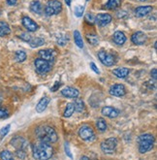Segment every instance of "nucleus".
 I'll return each instance as SVG.
<instances>
[{"instance_id": "1", "label": "nucleus", "mask_w": 157, "mask_h": 160, "mask_svg": "<svg viewBox=\"0 0 157 160\" xmlns=\"http://www.w3.org/2000/svg\"><path fill=\"white\" fill-rule=\"evenodd\" d=\"M53 153V149L50 144L38 142L32 147L33 157L37 160H49Z\"/></svg>"}, {"instance_id": "2", "label": "nucleus", "mask_w": 157, "mask_h": 160, "mask_svg": "<svg viewBox=\"0 0 157 160\" xmlns=\"http://www.w3.org/2000/svg\"><path fill=\"white\" fill-rule=\"evenodd\" d=\"M36 136L41 142L52 144L57 141V134L52 126L43 125L36 129Z\"/></svg>"}, {"instance_id": "3", "label": "nucleus", "mask_w": 157, "mask_h": 160, "mask_svg": "<svg viewBox=\"0 0 157 160\" xmlns=\"http://www.w3.org/2000/svg\"><path fill=\"white\" fill-rule=\"evenodd\" d=\"M154 144V137L151 134H143L139 137V152L141 153H145L152 149Z\"/></svg>"}, {"instance_id": "4", "label": "nucleus", "mask_w": 157, "mask_h": 160, "mask_svg": "<svg viewBox=\"0 0 157 160\" xmlns=\"http://www.w3.org/2000/svg\"><path fill=\"white\" fill-rule=\"evenodd\" d=\"M62 10V5L58 0H50L45 7V13L47 16L58 15Z\"/></svg>"}, {"instance_id": "5", "label": "nucleus", "mask_w": 157, "mask_h": 160, "mask_svg": "<svg viewBox=\"0 0 157 160\" xmlns=\"http://www.w3.org/2000/svg\"><path fill=\"white\" fill-rule=\"evenodd\" d=\"M35 64V69L37 71V73L40 75H45L48 72H50V70L52 69V64L49 61H46L42 58H37L34 61Z\"/></svg>"}, {"instance_id": "6", "label": "nucleus", "mask_w": 157, "mask_h": 160, "mask_svg": "<svg viewBox=\"0 0 157 160\" xmlns=\"http://www.w3.org/2000/svg\"><path fill=\"white\" fill-rule=\"evenodd\" d=\"M117 146V140L115 138H109L101 144V148L107 154H112Z\"/></svg>"}, {"instance_id": "7", "label": "nucleus", "mask_w": 157, "mask_h": 160, "mask_svg": "<svg viewBox=\"0 0 157 160\" xmlns=\"http://www.w3.org/2000/svg\"><path fill=\"white\" fill-rule=\"evenodd\" d=\"M79 135L84 141H93L95 138L93 129L88 125L81 126L79 130Z\"/></svg>"}, {"instance_id": "8", "label": "nucleus", "mask_w": 157, "mask_h": 160, "mask_svg": "<svg viewBox=\"0 0 157 160\" xmlns=\"http://www.w3.org/2000/svg\"><path fill=\"white\" fill-rule=\"evenodd\" d=\"M98 58H99L100 61L104 65H106V66H112V65H114L115 63V59L114 58V55L109 53L108 52H106L104 50H101L98 52Z\"/></svg>"}, {"instance_id": "9", "label": "nucleus", "mask_w": 157, "mask_h": 160, "mask_svg": "<svg viewBox=\"0 0 157 160\" xmlns=\"http://www.w3.org/2000/svg\"><path fill=\"white\" fill-rule=\"evenodd\" d=\"M110 94L115 97H122L126 94V90L123 84L120 83H115L110 88Z\"/></svg>"}, {"instance_id": "10", "label": "nucleus", "mask_w": 157, "mask_h": 160, "mask_svg": "<svg viewBox=\"0 0 157 160\" xmlns=\"http://www.w3.org/2000/svg\"><path fill=\"white\" fill-rule=\"evenodd\" d=\"M11 145L16 148L17 149H22V150H24L27 148L28 147V143H27V141L22 138V137H15L14 139H12L11 141Z\"/></svg>"}, {"instance_id": "11", "label": "nucleus", "mask_w": 157, "mask_h": 160, "mask_svg": "<svg viewBox=\"0 0 157 160\" xmlns=\"http://www.w3.org/2000/svg\"><path fill=\"white\" fill-rule=\"evenodd\" d=\"M131 40L135 45H144L147 41V36L142 31H137L132 35Z\"/></svg>"}, {"instance_id": "12", "label": "nucleus", "mask_w": 157, "mask_h": 160, "mask_svg": "<svg viewBox=\"0 0 157 160\" xmlns=\"http://www.w3.org/2000/svg\"><path fill=\"white\" fill-rule=\"evenodd\" d=\"M95 22L99 26H105L112 22V16L110 14H98L95 17Z\"/></svg>"}, {"instance_id": "13", "label": "nucleus", "mask_w": 157, "mask_h": 160, "mask_svg": "<svg viewBox=\"0 0 157 160\" xmlns=\"http://www.w3.org/2000/svg\"><path fill=\"white\" fill-rule=\"evenodd\" d=\"M22 22V25L30 32H34L38 29V24L28 17H23Z\"/></svg>"}, {"instance_id": "14", "label": "nucleus", "mask_w": 157, "mask_h": 160, "mask_svg": "<svg viewBox=\"0 0 157 160\" xmlns=\"http://www.w3.org/2000/svg\"><path fill=\"white\" fill-rule=\"evenodd\" d=\"M39 56H40V58H42L46 61L52 62V61H53V59L55 58V52L53 50H51V49L41 50V51H39Z\"/></svg>"}, {"instance_id": "15", "label": "nucleus", "mask_w": 157, "mask_h": 160, "mask_svg": "<svg viewBox=\"0 0 157 160\" xmlns=\"http://www.w3.org/2000/svg\"><path fill=\"white\" fill-rule=\"evenodd\" d=\"M153 10L152 6H140L135 9V15L138 18H143L149 15Z\"/></svg>"}, {"instance_id": "16", "label": "nucleus", "mask_w": 157, "mask_h": 160, "mask_svg": "<svg viewBox=\"0 0 157 160\" xmlns=\"http://www.w3.org/2000/svg\"><path fill=\"white\" fill-rule=\"evenodd\" d=\"M102 115L105 117L110 118H115L119 115V111L114 107L107 106V107H104L102 109Z\"/></svg>"}, {"instance_id": "17", "label": "nucleus", "mask_w": 157, "mask_h": 160, "mask_svg": "<svg viewBox=\"0 0 157 160\" xmlns=\"http://www.w3.org/2000/svg\"><path fill=\"white\" fill-rule=\"evenodd\" d=\"M61 94L63 96H65L67 98H78L79 96V90L74 88H71V87H68V88H65L61 90Z\"/></svg>"}, {"instance_id": "18", "label": "nucleus", "mask_w": 157, "mask_h": 160, "mask_svg": "<svg viewBox=\"0 0 157 160\" xmlns=\"http://www.w3.org/2000/svg\"><path fill=\"white\" fill-rule=\"evenodd\" d=\"M49 103H50V98H49V97H43V98L38 102V104H37V106H36V111L38 112H44L46 109H47V107H48V105H49Z\"/></svg>"}, {"instance_id": "19", "label": "nucleus", "mask_w": 157, "mask_h": 160, "mask_svg": "<svg viewBox=\"0 0 157 160\" xmlns=\"http://www.w3.org/2000/svg\"><path fill=\"white\" fill-rule=\"evenodd\" d=\"M29 8H30V11L34 14L41 15L43 13V6L40 1H32L30 3Z\"/></svg>"}, {"instance_id": "20", "label": "nucleus", "mask_w": 157, "mask_h": 160, "mask_svg": "<svg viewBox=\"0 0 157 160\" xmlns=\"http://www.w3.org/2000/svg\"><path fill=\"white\" fill-rule=\"evenodd\" d=\"M125 41H126V36L124 35L123 32H121V31L115 32V34H114V42L116 45L121 46V45H123L125 43Z\"/></svg>"}, {"instance_id": "21", "label": "nucleus", "mask_w": 157, "mask_h": 160, "mask_svg": "<svg viewBox=\"0 0 157 160\" xmlns=\"http://www.w3.org/2000/svg\"><path fill=\"white\" fill-rule=\"evenodd\" d=\"M115 76H116L117 78H120V79H123V78H126L130 71L127 68H124V67H121V68H117V69H115L113 71Z\"/></svg>"}, {"instance_id": "22", "label": "nucleus", "mask_w": 157, "mask_h": 160, "mask_svg": "<svg viewBox=\"0 0 157 160\" xmlns=\"http://www.w3.org/2000/svg\"><path fill=\"white\" fill-rule=\"evenodd\" d=\"M11 33V29L9 24L5 22L0 21V37H4L7 36Z\"/></svg>"}, {"instance_id": "23", "label": "nucleus", "mask_w": 157, "mask_h": 160, "mask_svg": "<svg viewBox=\"0 0 157 160\" xmlns=\"http://www.w3.org/2000/svg\"><path fill=\"white\" fill-rule=\"evenodd\" d=\"M120 5H121V0H109L108 3L104 7L110 9V10H115Z\"/></svg>"}, {"instance_id": "24", "label": "nucleus", "mask_w": 157, "mask_h": 160, "mask_svg": "<svg viewBox=\"0 0 157 160\" xmlns=\"http://www.w3.org/2000/svg\"><path fill=\"white\" fill-rule=\"evenodd\" d=\"M74 41H75V44L79 47V48H81V49L84 48V41H82L80 31H78V30L74 32Z\"/></svg>"}, {"instance_id": "25", "label": "nucleus", "mask_w": 157, "mask_h": 160, "mask_svg": "<svg viewBox=\"0 0 157 160\" xmlns=\"http://www.w3.org/2000/svg\"><path fill=\"white\" fill-rule=\"evenodd\" d=\"M28 43L31 48H38V47H41L45 44V40L37 37V38H31V40Z\"/></svg>"}, {"instance_id": "26", "label": "nucleus", "mask_w": 157, "mask_h": 160, "mask_svg": "<svg viewBox=\"0 0 157 160\" xmlns=\"http://www.w3.org/2000/svg\"><path fill=\"white\" fill-rule=\"evenodd\" d=\"M74 104V108H75V111H77L78 112H81L82 111L85 110V103L81 99H76L75 103Z\"/></svg>"}, {"instance_id": "27", "label": "nucleus", "mask_w": 157, "mask_h": 160, "mask_svg": "<svg viewBox=\"0 0 157 160\" xmlns=\"http://www.w3.org/2000/svg\"><path fill=\"white\" fill-rule=\"evenodd\" d=\"M96 127L99 131H101V132H104V131H106L107 129V123L105 119H103L102 118H100L97 119L96 121Z\"/></svg>"}, {"instance_id": "28", "label": "nucleus", "mask_w": 157, "mask_h": 160, "mask_svg": "<svg viewBox=\"0 0 157 160\" xmlns=\"http://www.w3.org/2000/svg\"><path fill=\"white\" fill-rule=\"evenodd\" d=\"M86 39H87V42L92 45V46H95L99 43V39H98V37L96 34L94 33H89L86 35Z\"/></svg>"}, {"instance_id": "29", "label": "nucleus", "mask_w": 157, "mask_h": 160, "mask_svg": "<svg viewBox=\"0 0 157 160\" xmlns=\"http://www.w3.org/2000/svg\"><path fill=\"white\" fill-rule=\"evenodd\" d=\"M74 112H75L74 104H73V103H68L67 106H66V109H65V112H64V117H65V118H70L74 114Z\"/></svg>"}, {"instance_id": "30", "label": "nucleus", "mask_w": 157, "mask_h": 160, "mask_svg": "<svg viewBox=\"0 0 157 160\" xmlns=\"http://www.w3.org/2000/svg\"><path fill=\"white\" fill-rule=\"evenodd\" d=\"M15 58L17 62H22L26 59V53L23 51H17L15 53Z\"/></svg>"}, {"instance_id": "31", "label": "nucleus", "mask_w": 157, "mask_h": 160, "mask_svg": "<svg viewBox=\"0 0 157 160\" xmlns=\"http://www.w3.org/2000/svg\"><path fill=\"white\" fill-rule=\"evenodd\" d=\"M0 158L2 160H13L14 156L12 152H10L9 150H3V152L0 153Z\"/></svg>"}, {"instance_id": "32", "label": "nucleus", "mask_w": 157, "mask_h": 160, "mask_svg": "<svg viewBox=\"0 0 157 160\" xmlns=\"http://www.w3.org/2000/svg\"><path fill=\"white\" fill-rule=\"evenodd\" d=\"M84 11H85V7H82V6H77L75 8V15H76V17H78V18L82 17Z\"/></svg>"}, {"instance_id": "33", "label": "nucleus", "mask_w": 157, "mask_h": 160, "mask_svg": "<svg viewBox=\"0 0 157 160\" xmlns=\"http://www.w3.org/2000/svg\"><path fill=\"white\" fill-rule=\"evenodd\" d=\"M10 127H11V125L8 124V125H6L5 127H3L1 130H0V137H1V138L5 137L8 134L9 131H10Z\"/></svg>"}, {"instance_id": "34", "label": "nucleus", "mask_w": 157, "mask_h": 160, "mask_svg": "<svg viewBox=\"0 0 157 160\" xmlns=\"http://www.w3.org/2000/svg\"><path fill=\"white\" fill-rule=\"evenodd\" d=\"M8 117H9L8 110L0 106V118H7Z\"/></svg>"}, {"instance_id": "35", "label": "nucleus", "mask_w": 157, "mask_h": 160, "mask_svg": "<svg viewBox=\"0 0 157 160\" xmlns=\"http://www.w3.org/2000/svg\"><path fill=\"white\" fill-rule=\"evenodd\" d=\"M20 38L22 39V40H23L24 42H27L28 43L30 40H31V35L30 34H28V33H22V34H21L20 35Z\"/></svg>"}, {"instance_id": "36", "label": "nucleus", "mask_w": 157, "mask_h": 160, "mask_svg": "<svg viewBox=\"0 0 157 160\" xmlns=\"http://www.w3.org/2000/svg\"><path fill=\"white\" fill-rule=\"evenodd\" d=\"M16 153H17L18 158H22V159H24L25 156H26V152H24V150H22V149H17Z\"/></svg>"}, {"instance_id": "37", "label": "nucleus", "mask_w": 157, "mask_h": 160, "mask_svg": "<svg viewBox=\"0 0 157 160\" xmlns=\"http://www.w3.org/2000/svg\"><path fill=\"white\" fill-rule=\"evenodd\" d=\"M86 21L87 22H90V23H94L95 18H94V17L92 16L91 14H87V15L86 16Z\"/></svg>"}, {"instance_id": "38", "label": "nucleus", "mask_w": 157, "mask_h": 160, "mask_svg": "<svg viewBox=\"0 0 157 160\" xmlns=\"http://www.w3.org/2000/svg\"><path fill=\"white\" fill-rule=\"evenodd\" d=\"M65 152H66V154L70 157V158H73V155H72V153H71V150H70V148H69V145L67 144V143H65Z\"/></svg>"}, {"instance_id": "39", "label": "nucleus", "mask_w": 157, "mask_h": 160, "mask_svg": "<svg viewBox=\"0 0 157 160\" xmlns=\"http://www.w3.org/2000/svg\"><path fill=\"white\" fill-rule=\"evenodd\" d=\"M90 67H91V69L93 70L96 74H99L100 73V71H99V69L97 68V66L95 65V63H93V62H91L90 63Z\"/></svg>"}, {"instance_id": "40", "label": "nucleus", "mask_w": 157, "mask_h": 160, "mask_svg": "<svg viewBox=\"0 0 157 160\" xmlns=\"http://www.w3.org/2000/svg\"><path fill=\"white\" fill-rule=\"evenodd\" d=\"M126 17H127V14L124 11H118L117 12V18H126Z\"/></svg>"}, {"instance_id": "41", "label": "nucleus", "mask_w": 157, "mask_h": 160, "mask_svg": "<svg viewBox=\"0 0 157 160\" xmlns=\"http://www.w3.org/2000/svg\"><path fill=\"white\" fill-rule=\"evenodd\" d=\"M58 42V45H61V46H63V45H65L66 44V42L68 41V38H65V37H63V38H60V39H58L57 40Z\"/></svg>"}, {"instance_id": "42", "label": "nucleus", "mask_w": 157, "mask_h": 160, "mask_svg": "<svg viewBox=\"0 0 157 160\" xmlns=\"http://www.w3.org/2000/svg\"><path fill=\"white\" fill-rule=\"evenodd\" d=\"M156 72H157V70L154 68L153 70H151V73H150L151 77L153 78V80H154V81H156V80H157V74H156Z\"/></svg>"}, {"instance_id": "43", "label": "nucleus", "mask_w": 157, "mask_h": 160, "mask_svg": "<svg viewBox=\"0 0 157 160\" xmlns=\"http://www.w3.org/2000/svg\"><path fill=\"white\" fill-rule=\"evenodd\" d=\"M60 84H61V83H60L59 82H57L55 83L54 86H53V87H52V88H51V90H52V91H56V90H57V88H58L60 87Z\"/></svg>"}, {"instance_id": "44", "label": "nucleus", "mask_w": 157, "mask_h": 160, "mask_svg": "<svg viewBox=\"0 0 157 160\" xmlns=\"http://www.w3.org/2000/svg\"><path fill=\"white\" fill-rule=\"evenodd\" d=\"M17 0H7V3L9 4V5H16L17 4Z\"/></svg>"}, {"instance_id": "45", "label": "nucleus", "mask_w": 157, "mask_h": 160, "mask_svg": "<svg viewBox=\"0 0 157 160\" xmlns=\"http://www.w3.org/2000/svg\"><path fill=\"white\" fill-rule=\"evenodd\" d=\"M81 160H90L87 156H81Z\"/></svg>"}, {"instance_id": "46", "label": "nucleus", "mask_w": 157, "mask_h": 160, "mask_svg": "<svg viewBox=\"0 0 157 160\" xmlns=\"http://www.w3.org/2000/svg\"><path fill=\"white\" fill-rule=\"evenodd\" d=\"M65 3H66L68 6H70V5H71V0H65Z\"/></svg>"}, {"instance_id": "47", "label": "nucleus", "mask_w": 157, "mask_h": 160, "mask_svg": "<svg viewBox=\"0 0 157 160\" xmlns=\"http://www.w3.org/2000/svg\"><path fill=\"white\" fill-rule=\"evenodd\" d=\"M1 103H2V96L0 95V104H1Z\"/></svg>"}, {"instance_id": "48", "label": "nucleus", "mask_w": 157, "mask_h": 160, "mask_svg": "<svg viewBox=\"0 0 157 160\" xmlns=\"http://www.w3.org/2000/svg\"><path fill=\"white\" fill-rule=\"evenodd\" d=\"M156 46H157V43L155 42V43H154V49H155V50H156Z\"/></svg>"}, {"instance_id": "49", "label": "nucleus", "mask_w": 157, "mask_h": 160, "mask_svg": "<svg viewBox=\"0 0 157 160\" xmlns=\"http://www.w3.org/2000/svg\"><path fill=\"white\" fill-rule=\"evenodd\" d=\"M0 15H1V11H0Z\"/></svg>"}, {"instance_id": "50", "label": "nucleus", "mask_w": 157, "mask_h": 160, "mask_svg": "<svg viewBox=\"0 0 157 160\" xmlns=\"http://www.w3.org/2000/svg\"><path fill=\"white\" fill-rule=\"evenodd\" d=\"M142 1H145V0H142Z\"/></svg>"}, {"instance_id": "51", "label": "nucleus", "mask_w": 157, "mask_h": 160, "mask_svg": "<svg viewBox=\"0 0 157 160\" xmlns=\"http://www.w3.org/2000/svg\"><path fill=\"white\" fill-rule=\"evenodd\" d=\"M87 1H88V0H87Z\"/></svg>"}]
</instances>
